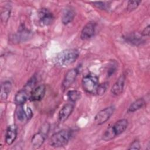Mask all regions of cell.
Instances as JSON below:
<instances>
[{
	"instance_id": "6da1fadb",
	"label": "cell",
	"mask_w": 150,
	"mask_h": 150,
	"mask_svg": "<svg viewBox=\"0 0 150 150\" xmlns=\"http://www.w3.org/2000/svg\"><path fill=\"white\" fill-rule=\"evenodd\" d=\"M79 52L75 49H66L60 52L56 58V63L60 67H67L73 63L79 57Z\"/></svg>"
},
{
	"instance_id": "7a4b0ae2",
	"label": "cell",
	"mask_w": 150,
	"mask_h": 150,
	"mask_svg": "<svg viewBox=\"0 0 150 150\" xmlns=\"http://www.w3.org/2000/svg\"><path fill=\"white\" fill-rule=\"evenodd\" d=\"M71 135V131L68 129H63L55 132L50 139V145L54 148L64 146L69 141Z\"/></svg>"
},
{
	"instance_id": "3957f363",
	"label": "cell",
	"mask_w": 150,
	"mask_h": 150,
	"mask_svg": "<svg viewBox=\"0 0 150 150\" xmlns=\"http://www.w3.org/2000/svg\"><path fill=\"white\" fill-rule=\"evenodd\" d=\"M99 84L98 77L93 74L86 75L82 79L83 89L90 94H96Z\"/></svg>"
},
{
	"instance_id": "277c9868",
	"label": "cell",
	"mask_w": 150,
	"mask_h": 150,
	"mask_svg": "<svg viewBox=\"0 0 150 150\" xmlns=\"http://www.w3.org/2000/svg\"><path fill=\"white\" fill-rule=\"evenodd\" d=\"M114 111L115 107L114 106H110L100 111L95 116V122L97 125H101L105 123L113 114Z\"/></svg>"
},
{
	"instance_id": "5b68a950",
	"label": "cell",
	"mask_w": 150,
	"mask_h": 150,
	"mask_svg": "<svg viewBox=\"0 0 150 150\" xmlns=\"http://www.w3.org/2000/svg\"><path fill=\"white\" fill-rule=\"evenodd\" d=\"M79 74L77 69H71L67 71L62 84V87L63 90L67 89L75 81Z\"/></svg>"
},
{
	"instance_id": "8992f818",
	"label": "cell",
	"mask_w": 150,
	"mask_h": 150,
	"mask_svg": "<svg viewBox=\"0 0 150 150\" xmlns=\"http://www.w3.org/2000/svg\"><path fill=\"white\" fill-rule=\"evenodd\" d=\"M38 16L40 23L45 26L51 25L54 20L53 15L46 8H42L39 11Z\"/></svg>"
},
{
	"instance_id": "52a82bcc",
	"label": "cell",
	"mask_w": 150,
	"mask_h": 150,
	"mask_svg": "<svg viewBox=\"0 0 150 150\" xmlns=\"http://www.w3.org/2000/svg\"><path fill=\"white\" fill-rule=\"evenodd\" d=\"M96 28V24L94 22L87 23L83 28L80 38L82 40H87L93 37L95 33Z\"/></svg>"
},
{
	"instance_id": "ba28073f",
	"label": "cell",
	"mask_w": 150,
	"mask_h": 150,
	"mask_svg": "<svg viewBox=\"0 0 150 150\" xmlns=\"http://www.w3.org/2000/svg\"><path fill=\"white\" fill-rule=\"evenodd\" d=\"M46 92V87L44 84L38 86L35 88L30 94V100L32 101H40L45 96Z\"/></svg>"
},
{
	"instance_id": "9c48e42d",
	"label": "cell",
	"mask_w": 150,
	"mask_h": 150,
	"mask_svg": "<svg viewBox=\"0 0 150 150\" xmlns=\"http://www.w3.org/2000/svg\"><path fill=\"white\" fill-rule=\"evenodd\" d=\"M74 110V105L72 103H68L65 104L59 111L58 118L61 122L65 121L71 115Z\"/></svg>"
},
{
	"instance_id": "30bf717a",
	"label": "cell",
	"mask_w": 150,
	"mask_h": 150,
	"mask_svg": "<svg viewBox=\"0 0 150 150\" xmlns=\"http://www.w3.org/2000/svg\"><path fill=\"white\" fill-rule=\"evenodd\" d=\"M125 81V76L124 74H121L115 83L112 86L111 91L114 96H119L124 90Z\"/></svg>"
},
{
	"instance_id": "8fae6325",
	"label": "cell",
	"mask_w": 150,
	"mask_h": 150,
	"mask_svg": "<svg viewBox=\"0 0 150 150\" xmlns=\"http://www.w3.org/2000/svg\"><path fill=\"white\" fill-rule=\"evenodd\" d=\"M142 37L143 36L141 34H138V33H131L127 35L124 37V39L127 43H130L131 45L138 46L145 42V40Z\"/></svg>"
},
{
	"instance_id": "7c38bea8",
	"label": "cell",
	"mask_w": 150,
	"mask_h": 150,
	"mask_svg": "<svg viewBox=\"0 0 150 150\" xmlns=\"http://www.w3.org/2000/svg\"><path fill=\"white\" fill-rule=\"evenodd\" d=\"M128 125V120L126 119H121L112 125V128L116 137L124 132Z\"/></svg>"
},
{
	"instance_id": "4fadbf2b",
	"label": "cell",
	"mask_w": 150,
	"mask_h": 150,
	"mask_svg": "<svg viewBox=\"0 0 150 150\" xmlns=\"http://www.w3.org/2000/svg\"><path fill=\"white\" fill-rule=\"evenodd\" d=\"M17 137V128L14 125H9L5 133V142L10 145L13 144Z\"/></svg>"
},
{
	"instance_id": "5bb4252c",
	"label": "cell",
	"mask_w": 150,
	"mask_h": 150,
	"mask_svg": "<svg viewBox=\"0 0 150 150\" xmlns=\"http://www.w3.org/2000/svg\"><path fill=\"white\" fill-rule=\"evenodd\" d=\"M46 137L47 136L40 131L36 133L33 135L31 139V144L32 145V147L35 149L39 148L43 144Z\"/></svg>"
},
{
	"instance_id": "9a60e30c",
	"label": "cell",
	"mask_w": 150,
	"mask_h": 150,
	"mask_svg": "<svg viewBox=\"0 0 150 150\" xmlns=\"http://www.w3.org/2000/svg\"><path fill=\"white\" fill-rule=\"evenodd\" d=\"M29 93L24 88L17 92L15 96V103L18 105H23L29 98Z\"/></svg>"
},
{
	"instance_id": "2e32d148",
	"label": "cell",
	"mask_w": 150,
	"mask_h": 150,
	"mask_svg": "<svg viewBox=\"0 0 150 150\" xmlns=\"http://www.w3.org/2000/svg\"><path fill=\"white\" fill-rule=\"evenodd\" d=\"M12 89V84L9 81H5L2 83L1 85L0 97L1 100H5L8 97Z\"/></svg>"
},
{
	"instance_id": "e0dca14e",
	"label": "cell",
	"mask_w": 150,
	"mask_h": 150,
	"mask_svg": "<svg viewBox=\"0 0 150 150\" xmlns=\"http://www.w3.org/2000/svg\"><path fill=\"white\" fill-rule=\"evenodd\" d=\"M75 16L74 11L71 8H66L62 15V22L64 25H67L70 23Z\"/></svg>"
},
{
	"instance_id": "ac0fdd59",
	"label": "cell",
	"mask_w": 150,
	"mask_h": 150,
	"mask_svg": "<svg viewBox=\"0 0 150 150\" xmlns=\"http://www.w3.org/2000/svg\"><path fill=\"white\" fill-rule=\"evenodd\" d=\"M145 100L143 98H138L134 101L128 107V112H134L141 108L145 104Z\"/></svg>"
},
{
	"instance_id": "d6986e66",
	"label": "cell",
	"mask_w": 150,
	"mask_h": 150,
	"mask_svg": "<svg viewBox=\"0 0 150 150\" xmlns=\"http://www.w3.org/2000/svg\"><path fill=\"white\" fill-rule=\"evenodd\" d=\"M11 9L9 6H5L4 9H2L1 13V22L3 24H6L11 15Z\"/></svg>"
},
{
	"instance_id": "ffe728a7",
	"label": "cell",
	"mask_w": 150,
	"mask_h": 150,
	"mask_svg": "<svg viewBox=\"0 0 150 150\" xmlns=\"http://www.w3.org/2000/svg\"><path fill=\"white\" fill-rule=\"evenodd\" d=\"M16 115L18 120L23 121L25 119L27 120L26 112H25L23 105H18L16 110Z\"/></svg>"
},
{
	"instance_id": "44dd1931",
	"label": "cell",
	"mask_w": 150,
	"mask_h": 150,
	"mask_svg": "<svg viewBox=\"0 0 150 150\" xmlns=\"http://www.w3.org/2000/svg\"><path fill=\"white\" fill-rule=\"evenodd\" d=\"M116 137V135L113 131L112 126H109L107 129L105 131L103 135V139L105 141H109L113 139Z\"/></svg>"
},
{
	"instance_id": "7402d4cb",
	"label": "cell",
	"mask_w": 150,
	"mask_h": 150,
	"mask_svg": "<svg viewBox=\"0 0 150 150\" xmlns=\"http://www.w3.org/2000/svg\"><path fill=\"white\" fill-rule=\"evenodd\" d=\"M81 93L77 90H71L67 93V97L71 102H76L81 97Z\"/></svg>"
},
{
	"instance_id": "603a6c76",
	"label": "cell",
	"mask_w": 150,
	"mask_h": 150,
	"mask_svg": "<svg viewBox=\"0 0 150 150\" xmlns=\"http://www.w3.org/2000/svg\"><path fill=\"white\" fill-rule=\"evenodd\" d=\"M30 32L25 28H21L18 34L16 35V38L19 40H24L25 39H27L29 36Z\"/></svg>"
},
{
	"instance_id": "cb8c5ba5",
	"label": "cell",
	"mask_w": 150,
	"mask_h": 150,
	"mask_svg": "<svg viewBox=\"0 0 150 150\" xmlns=\"http://www.w3.org/2000/svg\"><path fill=\"white\" fill-rule=\"evenodd\" d=\"M93 4L94 6L97 8L100 9L101 10H107L110 8V4L109 2H103V1H98V2H93Z\"/></svg>"
},
{
	"instance_id": "d4e9b609",
	"label": "cell",
	"mask_w": 150,
	"mask_h": 150,
	"mask_svg": "<svg viewBox=\"0 0 150 150\" xmlns=\"http://www.w3.org/2000/svg\"><path fill=\"white\" fill-rule=\"evenodd\" d=\"M141 2V1H129L127 4V10L129 11L135 10L137 8Z\"/></svg>"
},
{
	"instance_id": "484cf974",
	"label": "cell",
	"mask_w": 150,
	"mask_h": 150,
	"mask_svg": "<svg viewBox=\"0 0 150 150\" xmlns=\"http://www.w3.org/2000/svg\"><path fill=\"white\" fill-rule=\"evenodd\" d=\"M107 87H108V85H107V83H104L103 84H99V86H98V89L97 90L96 94H97L98 95L103 94L105 92Z\"/></svg>"
},
{
	"instance_id": "4316f807",
	"label": "cell",
	"mask_w": 150,
	"mask_h": 150,
	"mask_svg": "<svg viewBox=\"0 0 150 150\" xmlns=\"http://www.w3.org/2000/svg\"><path fill=\"white\" fill-rule=\"evenodd\" d=\"M50 129V125L47 122H45L43 124L42 127H40V128L39 131L42 132L43 134H45L46 136L47 135Z\"/></svg>"
},
{
	"instance_id": "83f0119b",
	"label": "cell",
	"mask_w": 150,
	"mask_h": 150,
	"mask_svg": "<svg viewBox=\"0 0 150 150\" xmlns=\"http://www.w3.org/2000/svg\"><path fill=\"white\" fill-rule=\"evenodd\" d=\"M129 149H140V144L139 141L134 140L129 145L128 148Z\"/></svg>"
},
{
	"instance_id": "f1b7e54d",
	"label": "cell",
	"mask_w": 150,
	"mask_h": 150,
	"mask_svg": "<svg viewBox=\"0 0 150 150\" xmlns=\"http://www.w3.org/2000/svg\"><path fill=\"white\" fill-rule=\"evenodd\" d=\"M149 32H150L149 25H148L146 28H144V29L142 30L141 34L142 36H148L149 35Z\"/></svg>"
},
{
	"instance_id": "f546056e",
	"label": "cell",
	"mask_w": 150,
	"mask_h": 150,
	"mask_svg": "<svg viewBox=\"0 0 150 150\" xmlns=\"http://www.w3.org/2000/svg\"><path fill=\"white\" fill-rule=\"evenodd\" d=\"M112 66H111V67L109 68L108 70L107 74H108V76H111L112 74H113L114 73V72L115 71V70H116V66H115V65L112 64Z\"/></svg>"
},
{
	"instance_id": "4dcf8cb0",
	"label": "cell",
	"mask_w": 150,
	"mask_h": 150,
	"mask_svg": "<svg viewBox=\"0 0 150 150\" xmlns=\"http://www.w3.org/2000/svg\"><path fill=\"white\" fill-rule=\"evenodd\" d=\"M26 115H27V120H29L31 118V117H32V111L31 110V109L29 108V107H28L27 108V110H26Z\"/></svg>"
}]
</instances>
